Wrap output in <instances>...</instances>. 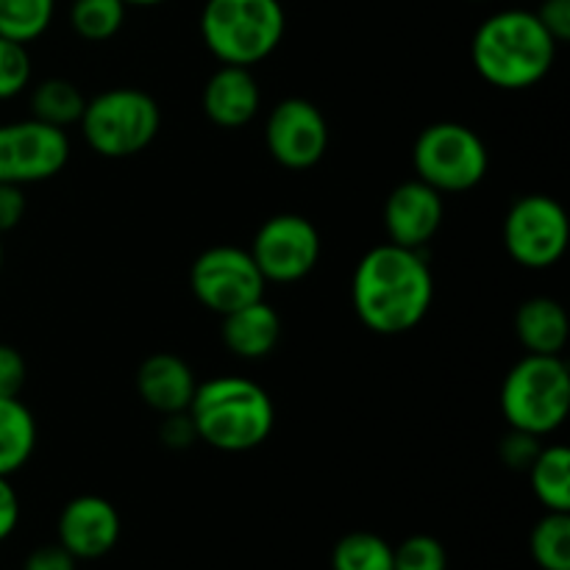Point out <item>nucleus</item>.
<instances>
[{"mask_svg":"<svg viewBox=\"0 0 570 570\" xmlns=\"http://www.w3.org/2000/svg\"><path fill=\"white\" fill-rule=\"evenodd\" d=\"M22 570H78V560L65 546H39L22 562Z\"/></svg>","mask_w":570,"mask_h":570,"instance_id":"31","label":"nucleus"},{"mask_svg":"<svg viewBox=\"0 0 570 570\" xmlns=\"http://www.w3.org/2000/svg\"><path fill=\"white\" fill-rule=\"evenodd\" d=\"M540 570H570V512H546L529 538Z\"/></svg>","mask_w":570,"mask_h":570,"instance_id":"22","label":"nucleus"},{"mask_svg":"<svg viewBox=\"0 0 570 570\" xmlns=\"http://www.w3.org/2000/svg\"><path fill=\"white\" fill-rule=\"evenodd\" d=\"M26 360L14 345L0 343V399H17L26 384Z\"/></svg>","mask_w":570,"mask_h":570,"instance_id":"29","label":"nucleus"},{"mask_svg":"<svg viewBox=\"0 0 570 570\" xmlns=\"http://www.w3.org/2000/svg\"><path fill=\"white\" fill-rule=\"evenodd\" d=\"M538 20L543 22L546 31L551 33L557 45L570 39V0H543L540 11H534Z\"/></svg>","mask_w":570,"mask_h":570,"instance_id":"30","label":"nucleus"},{"mask_svg":"<svg viewBox=\"0 0 570 570\" xmlns=\"http://www.w3.org/2000/svg\"><path fill=\"white\" fill-rule=\"evenodd\" d=\"M26 195L17 184H0V234L20 226L26 217Z\"/></svg>","mask_w":570,"mask_h":570,"instance_id":"33","label":"nucleus"},{"mask_svg":"<svg viewBox=\"0 0 570 570\" xmlns=\"http://www.w3.org/2000/svg\"><path fill=\"white\" fill-rule=\"evenodd\" d=\"M126 9L122 0H72L70 26L87 42H106L126 22Z\"/></svg>","mask_w":570,"mask_h":570,"instance_id":"25","label":"nucleus"},{"mask_svg":"<svg viewBox=\"0 0 570 570\" xmlns=\"http://www.w3.org/2000/svg\"><path fill=\"white\" fill-rule=\"evenodd\" d=\"M70 159L65 128L39 120L0 126V184H37L59 176Z\"/></svg>","mask_w":570,"mask_h":570,"instance_id":"11","label":"nucleus"},{"mask_svg":"<svg viewBox=\"0 0 570 570\" xmlns=\"http://www.w3.org/2000/svg\"><path fill=\"white\" fill-rule=\"evenodd\" d=\"M570 373L562 356L527 354L501 384V412L510 429L546 438L566 423Z\"/></svg>","mask_w":570,"mask_h":570,"instance_id":"5","label":"nucleus"},{"mask_svg":"<svg viewBox=\"0 0 570 570\" xmlns=\"http://www.w3.org/2000/svg\"><path fill=\"white\" fill-rule=\"evenodd\" d=\"M570 223L560 200L551 195H523L504 217L507 254L529 271L554 267L566 256Z\"/></svg>","mask_w":570,"mask_h":570,"instance_id":"8","label":"nucleus"},{"mask_svg":"<svg viewBox=\"0 0 570 570\" xmlns=\"http://www.w3.org/2000/svg\"><path fill=\"white\" fill-rule=\"evenodd\" d=\"M78 122L95 154L106 159H128L154 142L161 128V111L142 89L117 87L87 100Z\"/></svg>","mask_w":570,"mask_h":570,"instance_id":"6","label":"nucleus"},{"mask_svg":"<svg viewBox=\"0 0 570 570\" xmlns=\"http://www.w3.org/2000/svg\"><path fill=\"white\" fill-rule=\"evenodd\" d=\"M540 449H543V445H540V438L512 429L504 438V443H501V460H504V465H510L512 471H529V465H532L534 456L540 454Z\"/></svg>","mask_w":570,"mask_h":570,"instance_id":"28","label":"nucleus"},{"mask_svg":"<svg viewBox=\"0 0 570 570\" xmlns=\"http://www.w3.org/2000/svg\"><path fill=\"white\" fill-rule=\"evenodd\" d=\"M204 115L220 128H243L259 115L262 92L250 67L223 65L204 87Z\"/></svg>","mask_w":570,"mask_h":570,"instance_id":"15","label":"nucleus"},{"mask_svg":"<svg viewBox=\"0 0 570 570\" xmlns=\"http://www.w3.org/2000/svg\"><path fill=\"white\" fill-rule=\"evenodd\" d=\"M56 0H0V37L33 42L48 31Z\"/></svg>","mask_w":570,"mask_h":570,"instance_id":"24","label":"nucleus"},{"mask_svg":"<svg viewBox=\"0 0 570 570\" xmlns=\"http://www.w3.org/2000/svg\"><path fill=\"white\" fill-rule=\"evenodd\" d=\"M412 161L421 181L438 193H468L484 181L490 167L488 145L462 122H434L415 139Z\"/></svg>","mask_w":570,"mask_h":570,"instance_id":"7","label":"nucleus"},{"mask_svg":"<svg viewBox=\"0 0 570 570\" xmlns=\"http://www.w3.org/2000/svg\"><path fill=\"white\" fill-rule=\"evenodd\" d=\"M56 532L59 546H65L78 562H89L106 557L120 543L122 521L115 504L104 495H76L61 510Z\"/></svg>","mask_w":570,"mask_h":570,"instance_id":"13","label":"nucleus"},{"mask_svg":"<svg viewBox=\"0 0 570 570\" xmlns=\"http://www.w3.org/2000/svg\"><path fill=\"white\" fill-rule=\"evenodd\" d=\"M265 276L256 267L250 250L237 245L206 248L189 271V289L195 298L217 315L265 298Z\"/></svg>","mask_w":570,"mask_h":570,"instance_id":"9","label":"nucleus"},{"mask_svg":"<svg viewBox=\"0 0 570 570\" xmlns=\"http://www.w3.org/2000/svg\"><path fill=\"white\" fill-rule=\"evenodd\" d=\"M557 42L534 11L507 9L488 17L471 42V61L495 89L521 92L551 72Z\"/></svg>","mask_w":570,"mask_h":570,"instance_id":"2","label":"nucleus"},{"mask_svg":"<svg viewBox=\"0 0 570 570\" xmlns=\"http://www.w3.org/2000/svg\"><path fill=\"white\" fill-rule=\"evenodd\" d=\"M83 109H87V98L67 78H45L31 92L33 120L48 122L53 128H67L72 122H78Z\"/></svg>","mask_w":570,"mask_h":570,"instance_id":"21","label":"nucleus"},{"mask_svg":"<svg viewBox=\"0 0 570 570\" xmlns=\"http://www.w3.org/2000/svg\"><path fill=\"white\" fill-rule=\"evenodd\" d=\"M443 193L421 178L399 184L384 204V228L390 243L421 250L443 226Z\"/></svg>","mask_w":570,"mask_h":570,"instance_id":"14","label":"nucleus"},{"mask_svg":"<svg viewBox=\"0 0 570 570\" xmlns=\"http://www.w3.org/2000/svg\"><path fill=\"white\" fill-rule=\"evenodd\" d=\"M534 495L549 512H570V451L566 445H546L529 465Z\"/></svg>","mask_w":570,"mask_h":570,"instance_id":"20","label":"nucleus"},{"mask_svg":"<svg viewBox=\"0 0 570 570\" xmlns=\"http://www.w3.org/2000/svg\"><path fill=\"white\" fill-rule=\"evenodd\" d=\"M17 523H20V499L9 476H0V543L14 534Z\"/></svg>","mask_w":570,"mask_h":570,"instance_id":"34","label":"nucleus"},{"mask_svg":"<svg viewBox=\"0 0 570 570\" xmlns=\"http://www.w3.org/2000/svg\"><path fill=\"white\" fill-rule=\"evenodd\" d=\"M321 248L315 223L304 215L284 212L262 223L248 250L265 282L293 284L315 271L321 262Z\"/></svg>","mask_w":570,"mask_h":570,"instance_id":"10","label":"nucleus"},{"mask_svg":"<svg viewBox=\"0 0 570 570\" xmlns=\"http://www.w3.org/2000/svg\"><path fill=\"white\" fill-rule=\"evenodd\" d=\"M31 81V56L26 45L0 37V100L20 95Z\"/></svg>","mask_w":570,"mask_h":570,"instance_id":"27","label":"nucleus"},{"mask_svg":"<svg viewBox=\"0 0 570 570\" xmlns=\"http://www.w3.org/2000/svg\"><path fill=\"white\" fill-rule=\"evenodd\" d=\"M265 142L282 167L309 170L328 150V122L312 100L287 98L267 115Z\"/></svg>","mask_w":570,"mask_h":570,"instance_id":"12","label":"nucleus"},{"mask_svg":"<svg viewBox=\"0 0 570 570\" xmlns=\"http://www.w3.org/2000/svg\"><path fill=\"white\" fill-rule=\"evenodd\" d=\"M332 570H393V546L373 532H351L334 546Z\"/></svg>","mask_w":570,"mask_h":570,"instance_id":"23","label":"nucleus"},{"mask_svg":"<svg viewBox=\"0 0 570 570\" xmlns=\"http://www.w3.org/2000/svg\"><path fill=\"white\" fill-rule=\"evenodd\" d=\"M284 28L282 0H206L200 11V37L223 65H259L276 53Z\"/></svg>","mask_w":570,"mask_h":570,"instance_id":"4","label":"nucleus"},{"mask_svg":"<svg viewBox=\"0 0 570 570\" xmlns=\"http://www.w3.org/2000/svg\"><path fill=\"white\" fill-rule=\"evenodd\" d=\"M356 317L371 332L395 337L421 326L434 301V276L421 250L376 245L360 259L351 282Z\"/></svg>","mask_w":570,"mask_h":570,"instance_id":"1","label":"nucleus"},{"mask_svg":"<svg viewBox=\"0 0 570 570\" xmlns=\"http://www.w3.org/2000/svg\"><path fill=\"white\" fill-rule=\"evenodd\" d=\"M195 390H198V382H195L193 367L176 354L148 356L137 371L139 399L159 415L187 412Z\"/></svg>","mask_w":570,"mask_h":570,"instance_id":"16","label":"nucleus"},{"mask_svg":"<svg viewBox=\"0 0 570 570\" xmlns=\"http://www.w3.org/2000/svg\"><path fill=\"white\" fill-rule=\"evenodd\" d=\"M187 415L200 443L223 454L259 449L276 426V406L267 390L243 376H217L198 384Z\"/></svg>","mask_w":570,"mask_h":570,"instance_id":"3","label":"nucleus"},{"mask_svg":"<svg viewBox=\"0 0 570 570\" xmlns=\"http://www.w3.org/2000/svg\"><path fill=\"white\" fill-rule=\"evenodd\" d=\"M282 340V317L265 298L223 315V343L239 360H265Z\"/></svg>","mask_w":570,"mask_h":570,"instance_id":"17","label":"nucleus"},{"mask_svg":"<svg viewBox=\"0 0 570 570\" xmlns=\"http://www.w3.org/2000/svg\"><path fill=\"white\" fill-rule=\"evenodd\" d=\"M126 6H159L165 3V0H122Z\"/></svg>","mask_w":570,"mask_h":570,"instance_id":"35","label":"nucleus"},{"mask_svg":"<svg viewBox=\"0 0 570 570\" xmlns=\"http://www.w3.org/2000/svg\"><path fill=\"white\" fill-rule=\"evenodd\" d=\"M0 267H3V243H0Z\"/></svg>","mask_w":570,"mask_h":570,"instance_id":"36","label":"nucleus"},{"mask_svg":"<svg viewBox=\"0 0 570 570\" xmlns=\"http://www.w3.org/2000/svg\"><path fill=\"white\" fill-rule=\"evenodd\" d=\"M393 570H449V554L432 534H412L393 549Z\"/></svg>","mask_w":570,"mask_h":570,"instance_id":"26","label":"nucleus"},{"mask_svg":"<svg viewBox=\"0 0 570 570\" xmlns=\"http://www.w3.org/2000/svg\"><path fill=\"white\" fill-rule=\"evenodd\" d=\"M37 421L20 399H0V476H11L33 456Z\"/></svg>","mask_w":570,"mask_h":570,"instance_id":"19","label":"nucleus"},{"mask_svg":"<svg viewBox=\"0 0 570 570\" xmlns=\"http://www.w3.org/2000/svg\"><path fill=\"white\" fill-rule=\"evenodd\" d=\"M515 334L529 354L562 356L570 334L566 306L549 295L523 301L515 312Z\"/></svg>","mask_w":570,"mask_h":570,"instance_id":"18","label":"nucleus"},{"mask_svg":"<svg viewBox=\"0 0 570 570\" xmlns=\"http://www.w3.org/2000/svg\"><path fill=\"white\" fill-rule=\"evenodd\" d=\"M159 438L167 449L184 451L198 440V434H195V426L193 421H189L187 412H176V415H165V421H161V429H159Z\"/></svg>","mask_w":570,"mask_h":570,"instance_id":"32","label":"nucleus"}]
</instances>
